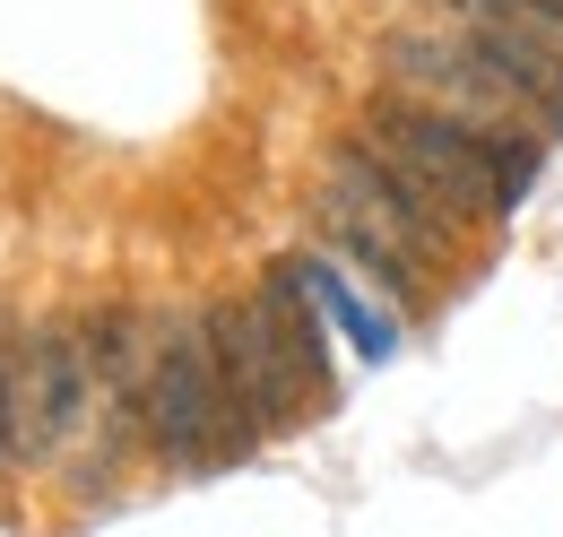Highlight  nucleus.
<instances>
[{"instance_id":"f257e3e1","label":"nucleus","mask_w":563,"mask_h":537,"mask_svg":"<svg viewBox=\"0 0 563 537\" xmlns=\"http://www.w3.org/2000/svg\"><path fill=\"white\" fill-rule=\"evenodd\" d=\"M364 131L382 147H399L424 183L460 208V226L468 217H511L547 174V139L538 131H511L494 113H460V105L417 96V87H382L364 105Z\"/></svg>"},{"instance_id":"f03ea898","label":"nucleus","mask_w":563,"mask_h":537,"mask_svg":"<svg viewBox=\"0 0 563 537\" xmlns=\"http://www.w3.org/2000/svg\"><path fill=\"white\" fill-rule=\"evenodd\" d=\"M382 62L399 87L442 96L460 113H529L538 131H563V44H538L520 26H486V18H451L442 35H390Z\"/></svg>"},{"instance_id":"7ed1b4c3","label":"nucleus","mask_w":563,"mask_h":537,"mask_svg":"<svg viewBox=\"0 0 563 537\" xmlns=\"http://www.w3.org/2000/svg\"><path fill=\"white\" fill-rule=\"evenodd\" d=\"M140 434H147V451L174 460V469L234 460V451H225V407H217V364H209V338H200V313H191V321H165V330L147 338Z\"/></svg>"},{"instance_id":"20e7f679","label":"nucleus","mask_w":563,"mask_h":537,"mask_svg":"<svg viewBox=\"0 0 563 537\" xmlns=\"http://www.w3.org/2000/svg\"><path fill=\"white\" fill-rule=\"evenodd\" d=\"M200 338H209V364H217V407H225V451L243 460L252 442H269L295 425V407L312 399L295 382V364L278 355V338L261 321V304H209L200 313Z\"/></svg>"},{"instance_id":"39448f33","label":"nucleus","mask_w":563,"mask_h":537,"mask_svg":"<svg viewBox=\"0 0 563 537\" xmlns=\"http://www.w3.org/2000/svg\"><path fill=\"white\" fill-rule=\"evenodd\" d=\"M330 165H339V200H355L373 226H390L417 261H442V252L460 243V208L442 200V191L424 183L399 147H382L373 131L339 139V156H330Z\"/></svg>"},{"instance_id":"423d86ee","label":"nucleus","mask_w":563,"mask_h":537,"mask_svg":"<svg viewBox=\"0 0 563 537\" xmlns=\"http://www.w3.org/2000/svg\"><path fill=\"white\" fill-rule=\"evenodd\" d=\"M18 416H26V451L35 460H62L87 434V416H96V355H87L78 321L35 330V347L18 355Z\"/></svg>"},{"instance_id":"0eeeda50","label":"nucleus","mask_w":563,"mask_h":537,"mask_svg":"<svg viewBox=\"0 0 563 537\" xmlns=\"http://www.w3.org/2000/svg\"><path fill=\"white\" fill-rule=\"evenodd\" d=\"M261 321H269V338H278V355L295 364V382L312 391V399H330V330H321V295H312V277H303V261H278L269 277H261Z\"/></svg>"},{"instance_id":"6e6552de","label":"nucleus","mask_w":563,"mask_h":537,"mask_svg":"<svg viewBox=\"0 0 563 537\" xmlns=\"http://www.w3.org/2000/svg\"><path fill=\"white\" fill-rule=\"evenodd\" d=\"M321 226H330V243H339V252H347V261L364 268L382 295H399V304H417V295H424V261L408 252V243H399V234H390V226H373V217H364L355 200H339V191H330Z\"/></svg>"},{"instance_id":"1a4fd4ad","label":"nucleus","mask_w":563,"mask_h":537,"mask_svg":"<svg viewBox=\"0 0 563 537\" xmlns=\"http://www.w3.org/2000/svg\"><path fill=\"white\" fill-rule=\"evenodd\" d=\"M303 277H312V295H321V313H330V321H339V330H347L355 347L373 355V364H382V355L399 347V330H382V321H373V313H364V304L347 295V277H339L330 261H303Z\"/></svg>"},{"instance_id":"9d476101","label":"nucleus","mask_w":563,"mask_h":537,"mask_svg":"<svg viewBox=\"0 0 563 537\" xmlns=\"http://www.w3.org/2000/svg\"><path fill=\"white\" fill-rule=\"evenodd\" d=\"M442 18H486V26H520L538 44H563V0H433Z\"/></svg>"},{"instance_id":"9b49d317","label":"nucleus","mask_w":563,"mask_h":537,"mask_svg":"<svg viewBox=\"0 0 563 537\" xmlns=\"http://www.w3.org/2000/svg\"><path fill=\"white\" fill-rule=\"evenodd\" d=\"M18 442H26V416H18V355L0 347V469L18 460Z\"/></svg>"}]
</instances>
